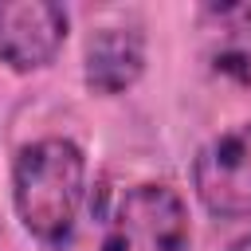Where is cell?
Instances as JSON below:
<instances>
[{"label":"cell","mask_w":251,"mask_h":251,"mask_svg":"<svg viewBox=\"0 0 251 251\" xmlns=\"http://www.w3.org/2000/svg\"><path fill=\"white\" fill-rule=\"evenodd\" d=\"M196 192L220 220H251V122L212 137L196 157Z\"/></svg>","instance_id":"3957f363"},{"label":"cell","mask_w":251,"mask_h":251,"mask_svg":"<svg viewBox=\"0 0 251 251\" xmlns=\"http://www.w3.org/2000/svg\"><path fill=\"white\" fill-rule=\"evenodd\" d=\"M86 86L98 94H122L129 90L145 71V39L137 27H102L86 39L82 55Z\"/></svg>","instance_id":"5b68a950"},{"label":"cell","mask_w":251,"mask_h":251,"mask_svg":"<svg viewBox=\"0 0 251 251\" xmlns=\"http://www.w3.org/2000/svg\"><path fill=\"white\" fill-rule=\"evenodd\" d=\"M102 251H188V208L169 184L129 188L102 235Z\"/></svg>","instance_id":"7a4b0ae2"},{"label":"cell","mask_w":251,"mask_h":251,"mask_svg":"<svg viewBox=\"0 0 251 251\" xmlns=\"http://www.w3.org/2000/svg\"><path fill=\"white\" fill-rule=\"evenodd\" d=\"M227 251H251V235H243V239H239V243H231Z\"/></svg>","instance_id":"52a82bcc"},{"label":"cell","mask_w":251,"mask_h":251,"mask_svg":"<svg viewBox=\"0 0 251 251\" xmlns=\"http://www.w3.org/2000/svg\"><path fill=\"white\" fill-rule=\"evenodd\" d=\"M220 16H224V20H235L243 31H251V4H239V8H224Z\"/></svg>","instance_id":"8992f818"},{"label":"cell","mask_w":251,"mask_h":251,"mask_svg":"<svg viewBox=\"0 0 251 251\" xmlns=\"http://www.w3.org/2000/svg\"><path fill=\"white\" fill-rule=\"evenodd\" d=\"M67 39V8L51 0H0V59L12 71L47 67Z\"/></svg>","instance_id":"277c9868"},{"label":"cell","mask_w":251,"mask_h":251,"mask_svg":"<svg viewBox=\"0 0 251 251\" xmlns=\"http://www.w3.org/2000/svg\"><path fill=\"white\" fill-rule=\"evenodd\" d=\"M86 192L82 149L67 137H39L12 165V200L20 224L43 247H67Z\"/></svg>","instance_id":"6da1fadb"}]
</instances>
